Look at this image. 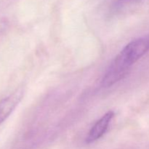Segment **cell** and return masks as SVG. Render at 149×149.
Instances as JSON below:
<instances>
[{"label":"cell","instance_id":"6da1fadb","mask_svg":"<svg viewBox=\"0 0 149 149\" xmlns=\"http://www.w3.org/2000/svg\"><path fill=\"white\" fill-rule=\"evenodd\" d=\"M127 45L115 57L102 79L103 87H110L120 81L127 74L130 67L138 61Z\"/></svg>","mask_w":149,"mask_h":149},{"label":"cell","instance_id":"7a4b0ae2","mask_svg":"<svg viewBox=\"0 0 149 149\" xmlns=\"http://www.w3.org/2000/svg\"><path fill=\"white\" fill-rule=\"evenodd\" d=\"M113 116H114V113L112 111H109L105 113L99 120H97L90 129L88 135L86 138V142L87 143H92L100 139L106 133L109 124Z\"/></svg>","mask_w":149,"mask_h":149},{"label":"cell","instance_id":"3957f363","mask_svg":"<svg viewBox=\"0 0 149 149\" xmlns=\"http://www.w3.org/2000/svg\"><path fill=\"white\" fill-rule=\"evenodd\" d=\"M23 90L19 89L0 101V125L15 110L23 98Z\"/></svg>","mask_w":149,"mask_h":149},{"label":"cell","instance_id":"277c9868","mask_svg":"<svg viewBox=\"0 0 149 149\" xmlns=\"http://www.w3.org/2000/svg\"><path fill=\"white\" fill-rule=\"evenodd\" d=\"M140 1V0H118L117 4L119 6L127 5V4H131L133 3L137 2V1Z\"/></svg>","mask_w":149,"mask_h":149}]
</instances>
